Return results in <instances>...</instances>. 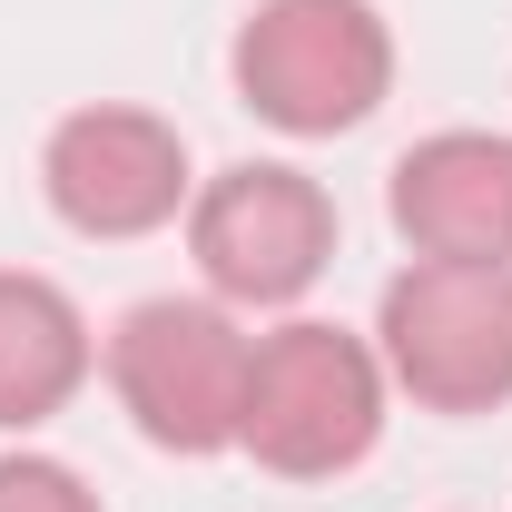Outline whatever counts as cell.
I'll use <instances>...</instances> for the list:
<instances>
[{"label":"cell","mask_w":512,"mask_h":512,"mask_svg":"<svg viewBox=\"0 0 512 512\" xmlns=\"http://www.w3.org/2000/svg\"><path fill=\"white\" fill-rule=\"evenodd\" d=\"M109 394L119 414L138 424V444L158 453H237V424H247V365H256V335L237 306L217 296H148L109 325Z\"/></svg>","instance_id":"3"},{"label":"cell","mask_w":512,"mask_h":512,"mask_svg":"<svg viewBox=\"0 0 512 512\" xmlns=\"http://www.w3.org/2000/svg\"><path fill=\"white\" fill-rule=\"evenodd\" d=\"M0 512H109L89 493V473H69L60 453H0Z\"/></svg>","instance_id":"9"},{"label":"cell","mask_w":512,"mask_h":512,"mask_svg":"<svg viewBox=\"0 0 512 512\" xmlns=\"http://www.w3.org/2000/svg\"><path fill=\"white\" fill-rule=\"evenodd\" d=\"M89 375H99V335L79 296L30 266H0V434H40L50 414L79 404Z\"/></svg>","instance_id":"8"},{"label":"cell","mask_w":512,"mask_h":512,"mask_svg":"<svg viewBox=\"0 0 512 512\" xmlns=\"http://www.w3.org/2000/svg\"><path fill=\"white\" fill-rule=\"evenodd\" d=\"M227 79L276 138H345L394 99V20L375 0H256L227 40Z\"/></svg>","instance_id":"2"},{"label":"cell","mask_w":512,"mask_h":512,"mask_svg":"<svg viewBox=\"0 0 512 512\" xmlns=\"http://www.w3.org/2000/svg\"><path fill=\"white\" fill-rule=\"evenodd\" d=\"M384 217L414 256L512 266V138L503 128H434L394 158Z\"/></svg>","instance_id":"7"},{"label":"cell","mask_w":512,"mask_h":512,"mask_svg":"<svg viewBox=\"0 0 512 512\" xmlns=\"http://www.w3.org/2000/svg\"><path fill=\"white\" fill-rule=\"evenodd\" d=\"M40 188H50V217L89 247H128V237H158L178 227L197 197L188 138L158 109H128V99H99V109H69L40 148Z\"/></svg>","instance_id":"6"},{"label":"cell","mask_w":512,"mask_h":512,"mask_svg":"<svg viewBox=\"0 0 512 512\" xmlns=\"http://www.w3.org/2000/svg\"><path fill=\"white\" fill-rule=\"evenodd\" d=\"M375 355L394 394L424 414H493L512 404V266L414 256L375 306Z\"/></svg>","instance_id":"5"},{"label":"cell","mask_w":512,"mask_h":512,"mask_svg":"<svg viewBox=\"0 0 512 512\" xmlns=\"http://www.w3.org/2000/svg\"><path fill=\"white\" fill-rule=\"evenodd\" d=\"M384 404H394V375H384L375 335L335 316H286L256 335L237 453L266 463L276 483H335L384 444Z\"/></svg>","instance_id":"1"},{"label":"cell","mask_w":512,"mask_h":512,"mask_svg":"<svg viewBox=\"0 0 512 512\" xmlns=\"http://www.w3.org/2000/svg\"><path fill=\"white\" fill-rule=\"evenodd\" d=\"M188 256L217 306L237 316H286L316 296V276L335 266V197L286 168V158H237L217 178H197L188 197Z\"/></svg>","instance_id":"4"}]
</instances>
